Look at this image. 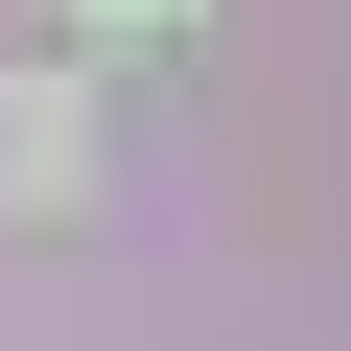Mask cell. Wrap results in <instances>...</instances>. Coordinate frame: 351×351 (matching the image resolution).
Returning <instances> with one entry per match:
<instances>
[{
  "label": "cell",
  "mask_w": 351,
  "mask_h": 351,
  "mask_svg": "<svg viewBox=\"0 0 351 351\" xmlns=\"http://www.w3.org/2000/svg\"><path fill=\"white\" fill-rule=\"evenodd\" d=\"M94 188V71H0V211H71Z\"/></svg>",
  "instance_id": "obj_1"
},
{
  "label": "cell",
  "mask_w": 351,
  "mask_h": 351,
  "mask_svg": "<svg viewBox=\"0 0 351 351\" xmlns=\"http://www.w3.org/2000/svg\"><path fill=\"white\" fill-rule=\"evenodd\" d=\"M71 24H94V47H164V24H211V0H71Z\"/></svg>",
  "instance_id": "obj_2"
}]
</instances>
